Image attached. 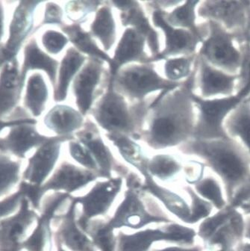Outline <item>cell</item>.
<instances>
[{"instance_id": "6da1fadb", "label": "cell", "mask_w": 250, "mask_h": 251, "mask_svg": "<svg viewBox=\"0 0 250 251\" xmlns=\"http://www.w3.org/2000/svg\"><path fill=\"white\" fill-rule=\"evenodd\" d=\"M195 74L180 89L163 92L153 102L154 114L147 141L153 148H170L194 138L197 115L193 88Z\"/></svg>"}, {"instance_id": "7a4b0ae2", "label": "cell", "mask_w": 250, "mask_h": 251, "mask_svg": "<svg viewBox=\"0 0 250 251\" xmlns=\"http://www.w3.org/2000/svg\"><path fill=\"white\" fill-rule=\"evenodd\" d=\"M184 153L199 157L218 175L224 185L227 202L250 177V158L236 140L192 138L181 146Z\"/></svg>"}, {"instance_id": "3957f363", "label": "cell", "mask_w": 250, "mask_h": 251, "mask_svg": "<svg viewBox=\"0 0 250 251\" xmlns=\"http://www.w3.org/2000/svg\"><path fill=\"white\" fill-rule=\"evenodd\" d=\"M207 35L198 56L224 72L239 75L244 62V47L238 38L220 24L206 21Z\"/></svg>"}, {"instance_id": "277c9868", "label": "cell", "mask_w": 250, "mask_h": 251, "mask_svg": "<svg viewBox=\"0 0 250 251\" xmlns=\"http://www.w3.org/2000/svg\"><path fill=\"white\" fill-rule=\"evenodd\" d=\"M245 98L240 92L232 96L214 99H203L193 94L194 103L199 111L194 138L216 139L228 137L224 129V123Z\"/></svg>"}, {"instance_id": "5b68a950", "label": "cell", "mask_w": 250, "mask_h": 251, "mask_svg": "<svg viewBox=\"0 0 250 251\" xmlns=\"http://www.w3.org/2000/svg\"><path fill=\"white\" fill-rule=\"evenodd\" d=\"M197 14L206 21L220 24L242 44L250 32V1L207 0L200 2Z\"/></svg>"}, {"instance_id": "8992f818", "label": "cell", "mask_w": 250, "mask_h": 251, "mask_svg": "<svg viewBox=\"0 0 250 251\" xmlns=\"http://www.w3.org/2000/svg\"><path fill=\"white\" fill-rule=\"evenodd\" d=\"M109 84L108 91L96 108V120L110 133H131L144 116L145 106L138 105L129 109L124 98L113 89L112 82Z\"/></svg>"}, {"instance_id": "52a82bcc", "label": "cell", "mask_w": 250, "mask_h": 251, "mask_svg": "<svg viewBox=\"0 0 250 251\" xmlns=\"http://www.w3.org/2000/svg\"><path fill=\"white\" fill-rule=\"evenodd\" d=\"M140 185L141 183L134 175H130L127 178L128 190L124 201L116 209L114 216L106 222L113 230L123 227L138 229L151 224L171 223V220L167 217L153 215L146 209L137 190Z\"/></svg>"}, {"instance_id": "ba28073f", "label": "cell", "mask_w": 250, "mask_h": 251, "mask_svg": "<svg viewBox=\"0 0 250 251\" xmlns=\"http://www.w3.org/2000/svg\"><path fill=\"white\" fill-rule=\"evenodd\" d=\"M197 232L192 228L171 223L164 227L146 229L132 234L121 232L117 237L116 251H149L158 242H168L191 246Z\"/></svg>"}, {"instance_id": "9c48e42d", "label": "cell", "mask_w": 250, "mask_h": 251, "mask_svg": "<svg viewBox=\"0 0 250 251\" xmlns=\"http://www.w3.org/2000/svg\"><path fill=\"white\" fill-rule=\"evenodd\" d=\"M112 85L122 92L135 99L141 100L147 94L158 90L171 91L179 84L160 77L152 67L133 65L113 75Z\"/></svg>"}, {"instance_id": "30bf717a", "label": "cell", "mask_w": 250, "mask_h": 251, "mask_svg": "<svg viewBox=\"0 0 250 251\" xmlns=\"http://www.w3.org/2000/svg\"><path fill=\"white\" fill-rule=\"evenodd\" d=\"M41 1H20L16 5L8 28V37L1 53L2 66L18 58L25 40L34 33L35 11Z\"/></svg>"}, {"instance_id": "8fae6325", "label": "cell", "mask_w": 250, "mask_h": 251, "mask_svg": "<svg viewBox=\"0 0 250 251\" xmlns=\"http://www.w3.org/2000/svg\"><path fill=\"white\" fill-rule=\"evenodd\" d=\"M122 187V178L111 177L97 182L88 193L73 199L82 206V214L77 222L84 232L94 218L106 215Z\"/></svg>"}, {"instance_id": "7c38bea8", "label": "cell", "mask_w": 250, "mask_h": 251, "mask_svg": "<svg viewBox=\"0 0 250 251\" xmlns=\"http://www.w3.org/2000/svg\"><path fill=\"white\" fill-rule=\"evenodd\" d=\"M196 75L199 89L203 99L225 98L238 94L241 75H233L214 68L198 56L196 60Z\"/></svg>"}, {"instance_id": "4fadbf2b", "label": "cell", "mask_w": 250, "mask_h": 251, "mask_svg": "<svg viewBox=\"0 0 250 251\" xmlns=\"http://www.w3.org/2000/svg\"><path fill=\"white\" fill-rule=\"evenodd\" d=\"M36 124V120L31 118L10 127L7 135L0 138V151H8L24 158L30 150L39 148L46 143L50 138L41 135L37 130Z\"/></svg>"}, {"instance_id": "5bb4252c", "label": "cell", "mask_w": 250, "mask_h": 251, "mask_svg": "<svg viewBox=\"0 0 250 251\" xmlns=\"http://www.w3.org/2000/svg\"><path fill=\"white\" fill-rule=\"evenodd\" d=\"M152 18L155 25L162 28L166 35V48L160 54V58L178 54L192 55L197 50L200 43L203 41L200 35L190 30L173 28L166 21L164 14L160 10L154 11Z\"/></svg>"}, {"instance_id": "9a60e30c", "label": "cell", "mask_w": 250, "mask_h": 251, "mask_svg": "<svg viewBox=\"0 0 250 251\" xmlns=\"http://www.w3.org/2000/svg\"><path fill=\"white\" fill-rule=\"evenodd\" d=\"M23 88L18 58L3 65L0 71V119H10L21 99Z\"/></svg>"}, {"instance_id": "2e32d148", "label": "cell", "mask_w": 250, "mask_h": 251, "mask_svg": "<svg viewBox=\"0 0 250 251\" xmlns=\"http://www.w3.org/2000/svg\"><path fill=\"white\" fill-rule=\"evenodd\" d=\"M71 137L50 138L39 147L35 155L29 159L25 175L31 182L39 185L44 182L52 172L59 158L61 144Z\"/></svg>"}, {"instance_id": "e0dca14e", "label": "cell", "mask_w": 250, "mask_h": 251, "mask_svg": "<svg viewBox=\"0 0 250 251\" xmlns=\"http://www.w3.org/2000/svg\"><path fill=\"white\" fill-rule=\"evenodd\" d=\"M98 177L100 176L94 171L66 162L61 164L44 188L47 190L64 191L70 195L87 186Z\"/></svg>"}, {"instance_id": "ac0fdd59", "label": "cell", "mask_w": 250, "mask_h": 251, "mask_svg": "<svg viewBox=\"0 0 250 251\" xmlns=\"http://www.w3.org/2000/svg\"><path fill=\"white\" fill-rule=\"evenodd\" d=\"M58 62L45 53L38 46L35 38H31L24 47V60L20 70L23 88L25 85L27 74L29 71L41 70L48 75L50 82L55 85Z\"/></svg>"}, {"instance_id": "d6986e66", "label": "cell", "mask_w": 250, "mask_h": 251, "mask_svg": "<svg viewBox=\"0 0 250 251\" xmlns=\"http://www.w3.org/2000/svg\"><path fill=\"white\" fill-rule=\"evenodd\" d=\"M102 71L100 63L94 58L88 61L74 80V94L77 105L82 114L86 113L92 105L94 92L101 78Z\"/></svg>"}, {"instance_id": "ffe728a7", "label": "cell", "mask_w": 250, "mask_h": 251, "mask_svg": "<svg viewBox=\"0 0 250 251\" xmlns=\"http://www.w3.org/2000/svg\"><path fill=\"white\" fill-rule=\"evenodd\" d=\"M144 40L145 38L135 28L125 30L116 50L114 58L111 60L112 75L118 73V69L122 65L130 61H150L144 52Z\"/></svg>"}, {"instance_id": "44dd1931", "label": "cell", "mask_w": 250, "mask_h": 251, "mask_svg": "<svg viewBox=\"0 0 250 251\" xmlns=\"http://www.w3.org/2000/svg\"><path fill=\"white\" fill-rule=\"evenodd\" d=\"M90 124L85 129L78 134L81 143L91 152L98 167L100 177L110 179L112 177L114 158L109 149L103 143L95 127Z\"/></svg>"}, {"instance_id": "7402d4cb", "label": "cell", "mask_w": 250, "mask_h": 251, "mask_svg": "<svg viewBox=\"0 0 250 251\" xmlns=\"http://www.w3.org/2000/svg\"><path fill=\"white\" fill-rule=\"evenodd\" d=\"M144 178L145 181L140 188L156 198L171 213L181 222L188 224L191 215V206L185 200L175 192L158 185L150 175Z\"/></svg>"}, {"instance_id": "603a6c76", "label": "cell", "mask_w": 250, "mask_h": 251, "mask_svg": "<svg viewBox=\"0 0 250 251\" xmlns=\"http://www.w3.org/2000/svg\"><path fill=\"white\" fill-rule=\"evenodd\" d=\"M227 135L239 142L250 158V101L245 98L224 123Z\"/></svg>"}, {"instance_id": "cb8c5ba5", "label": "cell", "mask_w": 250, "mask_h": 251, "mask_svg": "<svg viewBox=\"0 0 250 251\" xmlns=\"http://www.w3.org/2000/svg\"><path fill=\"white\" fill-rule=\"evenodd\" d=\"M83 123L81 115L71 107L58 105L49 111L44 119V125L60 137H71Z\"/></svg>"}, {"instance_id": "d4e9b609", "label": "cell", "mask_w": 250, "mask_h": 251, "mask_svg": "<svg viewBox=\"0 0 250 251\" xmlns=\"http://www.w3.org/2000/svg\"><path fill=\"white\" fill-rule=\"evenodd\" d=\"M24 107L33 118L42 115L49 98V90L42 74L34 73L27 78L25 85Z\"/></svg>"}, {"instance_id": "484cf974", "label": "cell", "mask_w": 250, "mask_h": 251, "mask_svg": "<svg viewBox=\"0 0 250 251\" xmlns=\"http://www.w3.org/2000/svg\"><path fill=\"white\" fill-rule=\"evenodd\" d=\"M121 20L124 25H131L148 41L150 50L154 55L159 56V43L156 32L150 25L143 10L135 1H128L125 8L122 10Z\"/></svg>"}, {"instance_id": "4316f807", "label": "cell", "mask_w": 250, "mask_h": 251, "mask_svg": "<svg viewBox=\"0 0 250 251\" xmlns=\"http://www.w3.org/2000/svg\"><path fill=\"white\" fill-rule=\"evenodd\" d=\"M76 205V202L73 200L71 207L64 215L60 236L65 246L71 251H84L92 242L85 232L79 227L75 220Z\"/></svg>"}, {"instance_id": "83f0119b", "label": "cell", "mask_w": 250, "mask_h": 251, "mask_svg": "<svg viewBox=\"0 0 250 251\" xmlns=\"http://www.w3.org/2000/svg\"><path fill=\"white\" fill-rule=\"evenodd\" d=\"M85 60L84 55L73 48L67 51L60 65L58 82L54 93V98L56 102H61L67 98L71 80L85 62Z\"/></svg>"}, {"instance_id": "f1b7e54d", "label": "cell", "mask_w": 250, "mask_h": 251, "mask_svg": "<svg viewBox=\"0 0 250 251\" xmlns=\"http://www.w3.org/2000/svg\"><path fill=\"white\" fill-rule=\"evenodd\" d=\"M200 3V1H186L182 5L177 7L171 14H168V21H166L174 26L190 30L204 40L207 35L206 22L200 25H197V8Z\"/></svg>"}, {"instance_id": "f546056e", "label": "cell", "mask_w": 250, "mask_h": 251, "mask_svg": "<svg viewBox=\"0 0 250 251\" xmlns=\"http://www.w3.org/2000/svg\"><path fill=\"white\" fill-rule=\"evenodd\" d=\"M108 136L128 163L137 168L143 176L149 175L147 168L148 159L144 156L139 145L122 134L109 133Z\"/></svg>"}, {"instance_id": "4dcf8cb0", "label": "cell", "mask_w": 250, "mask_h": 251, "mask_svg": "<svg viewBox=\"0 0 250 251\" xmlns=\"http://www.w3.org/2000/svg\"><path fill=\"white\" fill-rule=\"evenodd\" d=\"M91 31L101 41L105 50L111 49L115 41L116 28L109 7L102 6L99 10L91 25Z\"/></svg>"}, {"instance_id": "1f68e13d", "label": "cell", "mask_w": 250, "mask_h": 251, "mask_svg": "<svg viewBox=\"0 0 250 251\" xmlns=\"http://www.w3.org/2000/svg\"><path fill=\"white\" fill-rule=\"evenodd\" d=\"M62 29L64 33L68 35L71 42L79 50L91 55L93 58L105 60V61L109 62L110 65H111V60L110 59L109 57L103 51L99 49V47L96 45L91 36L87 33L86 31H84L79 25H76V24L66 25V26L62 27Z\"/></svg>"}, {"instance_id": "d6a6232c", "label": "cell", "mask_w": 250, "mask_h": 251, "mask_svg": "<svg viewBox=\"0 0 250 251\" xmlns=\"http://www.w3.org/2000/svg\"><path fill=\"white\" fill-rule=\"evenodd\" d=\"M147 173L150 176L161 180H168L174 177L182 169L181 164L170 155L160 154L148 160Z\"/></svg>"}, {"instance_id": "836d02e7", "label": "cell", "mask_w": 250, "mask_h": 251, "mask_svg": "<svg viewBox=\"0 0 250 251\" xmlns=\"http://www.w3.org/2000/svg\"><path fill=\"white\" fill-rule=\"evenodd\" d=\"M194 188L201 198L208 201L218 211L228 206L221 185L212 176L202 178L194 184Z\"/></svg>"}, {"instance_id": "e575fe53", "label": "cell", "mask_w": 250, "mask_h": 251, "mask_svg": "<svg viewBox=\"0 0 250 251\" xmlns=\"http://www.w3.org/2000/svg\"><path fill=\"white\" fill-rule=\"evenodd\" d=\"M106 223L90 222L85 232L90 235L94 247L100 251H116L117 237Z\"/></svg>"}, {"instance_id": "d590c367", "label": "cell", "mask_w": 250, "mask_h": 251, "mask_svg": "<svg viewBox=\"0 0 250 251\" xmlns=\"http://www.w3.org/2000/svg\"><path fill=\"white\" fill-rule=\"evenodd\" d=\"M235 208L228 205L226 207L218 211L214 215H210L200 224L197 231V235L204 242H206L215 231L229 219Z\"/></svg>"}, {"instance_id": "8d00e7d4", "label": "cell", "mask_w": 250, "mask_h": 251, "mask_svg": "<svg viewBox=\"0 0 250 251\" xmlns=\"http://www.w3.org/2000/svg\"><path fill=\"white\" fill-rule=\"evenodd\" d=\"M185 190L191 200V215L188 225H194L209 217L214 206L208 201L201 198L191 187H186Z\"/></svg>"}, {"instance_id": "74e56055", "label": "cell", "mask_w": 250, "mask_h": 251, "mask_svg": "<svg viewBox=\"0 0 250 251\" xmlns=\"http://www.w3.org/2000/svg\"><path fill=\"white\" fill-rule=\"evenodd\" d=\"M194 57H182L168 60L165 64L166 75L174 81L188 77L192 74Z\"/></svg>"}, {"instance_id": "f35d334b", "label": "cell", "mask_w": 250, "mask_h": 251, "mask_svg": "<svg viewBox=\"0 0 250 251\" xmlns=\"http://www.w3.org/2000/svg\"><path fill=\"white\" fill-rule=\"evenodd\" d=\"M100 2L98 1H71L65 5L68 18L75 22H80L94 11Z\"/></svg>"}, {"instance_id": "ab89813d", "label": "cell", "mask_w": 250, "mask_h": 251, "mask_svg": "<svg viewBox=\"0 0 250 251\" xmlns=\"http://www.w3.org/2000/svg\"><path fill=\"white\" fill-rule=\"evenodd\" d=\"M20 167L17 162L0 154V192H3L18 178Z\"/></svg>"}, {"instance_id": "60d3db41", "label": "cell", "mask_w": 250, "mask_h": 251, "mask_svg": "<svg viewBox=\"0 0 250 251\" xmlns=\"http://www.w3.org/2000/svg\"><path fill=\"white\" fill-rule=\"evenodd\" d=\"M68 43V38L55 30H47L41 36V44L44 49L52 55H58Z\"/></svg>"}, {"instance_id": "b9f144b4", "label": "cell", "mask_w": 250, "mask_h": 251, "mask_svg": "<svg viewBox=\"0 0 250 251\" xmlns=\"http://www.w3.org/2000/svg\"><path fill=\"white\" fill-rule=\"evenodd\" d=\"M69 151L74 160L85 167L87 170L94 171L98 175V167L91 152L85 147L75 141H71L69 145Z\"/></svg>"}, {"instance_id": "7bdbcfd3", "label": "cell", "mask_w": 250, "mask_h": 251, "mask_svg": "<svg viewBox=\"0 0 250 251\" xmlns=\"http://www.w3.org/2000/svg\"><path fill=\"white\" fill-rule=\"evenodd\" d=\"M62 8L55 2H47L42 22L35 28L34 32L44 25H62Z\"/></svg>"}, {"instance_id": "ee69618b", "label": "cell", "mask_w": 250, "mask_h": 251, "mask_svg": "<svg viewBox=\"0 0 250 251\" xmlns=\"http://www.w3.org/2000/svg\"><path fill=\"white\" fill-rule=\"evenodd\" d=\"M47 242V230L44 222L40 224L39 226L35 229V232L31 235L26 243L27 247L30 251H42Z\"/></svg>"}, {"instance_id": "f6af8a7d", "label": "cell", "mask_w": 250, "mask_h": 251, "mask_svg": "<svg viewBox=\"0 0 250 251\" xmlns=\"http://www.w3.org/2000/svg\"><path fill=\"white\" fill-rule=\"evenodd\" d=\"M204 164L200 162H190L185 167V179L189 184H194L202 179L204 173Z\"/></svg>"}, {"instance_id": "bcb514c9", "label": "cell", "mask_w": 250, "mask_h": 251, "mask_svg": "<svg viewBox=\"0 0 250 251\" xmlns=\"http://www.w3.org/2000/svg\"><path fill=\"white\" fill-rule=\"evenodd\" d=\"M250 200V177L246 181L245 183L237 191L233 197L229 205L237 208L243 202Z\"/></svg>"}, {"instance_id": "7dc6e473", "label": "cell", "mask_w": 250, "mask_h": 251, "mask_svg": "<svg viewBox=\"0 0 250 251\" xmlns=\"http://www.w3.org/2000/svg\"><path fill=\"white\" fill-rule=\"evenodd\" d=\"M5 31V13L3 4L0 2V68H2L1 63V53H2V47L4 44L2 43Z\"/></svg>"}, {"instance_id": "c3c4849f", "label": "cell", "mask_w": 250, "mask_h": 251, "mask_svg": "<svg viewBox=\"0 0 250 251\" xmlns=\"http://www.w3.org/2000/svg\"><path fill=\"white\" fill-rule=\"evenodd\" d=\"M18 200V196L13 197L0 203V218L10 213L15 208Z\"/></svg>"}, {"instance_id": "681fc988", "label": "cell", "mask_w": 250, "mask_h": 251, "mask_svg": "<svg viewBox=\"0 0 250 251\" xmlns=\"http://www.w3.org/2000/svg\"><path fill=\"white\" fill-rule=\"evenodd\" d=\"M31 118V117H27V118H16V119H0V132L7 128L9 129L13 126L28 121Z\"/></svg>"}, {"instance_id": "f907efd6", "label": "cell", "mask_w": 250, "mask_h": 251, "mask_svg": "<svg viewBox=\"0 0 250 251\" xmlns=\"http://www.w3.org/2000/svg\"><path fill=\"white\" fill-rule=\"evenodd\" d=\"M155 251H202V248L200 247H185L181 246H171L168 248H163V249L156 250Z\"/></svg>"}, {"instance_id": "816d5d0a", "label": "cell", "mask_w": 250, "mask_h": 251, "mask_svg": "<svg viewBox=\"0 0 250 251\" xmlns=\"http://www.w3.org/2000/svg\"><path fill=\"white\" fill-rule=\"evenodd\" d=\"M23 231H24V226L21 223H18V222L14 223L10 229V236L13 239H15L22 234Z\"/></svg>"}, {"instance_id": "f5cc1de1", "label": "cell", "mask_w": 250, "mask_h": 251, "mask_svg": "<svg viewBox=\"0 0 250 251\" xmlns=\"http://www.w3.org/2000/svg\"><path fill=\"white\" fill-rule=\"evenodd\" d=\"M237 209H241L244 214L250 216V200L241 203L240 206L237 207Z\"/></svg>"}, {"instance_id": "db71d44e", "label": "cell", "mask_w": 250, "mask_h": 251, "mask_svg": "<svg viewBox=\"0 0 250 251\" xmlns=\"http://www.w3.org/2000/svg\"><path fill=\"white\" fill-rule=\"evenodd\" d=\"M84 251H95L94 245L91 244V245H90L89 246H88V248H87Z\"/></svg>"}, {"instance_id": "11a10c76", "label": "cell", "mask_w": 250, "mask_h": 251, "mask_svg": "<svg viewBox=\"0 0 250 251\" xmlns=\"http://www.w3.org/2000/svg\"><path fill=\"white\" fill-rule=\"evenodd\" d=\"M247 42L250 45V32L249 33L248 38H247Z\"/></svg>"}, {"instance_id": "9f6ffc18", "label": "cell", "mask_w": 250, "mask_h": 251, "mask_svg": "<svg viewBox=\"0 0 250 251\" xmlns=\"http://www.w3.org/2000/svg\"><path fill=\"white\" fill-rule=\"evenodd\" d=\"M58 251H66L65 250L63 249L62 248H60Z\"/></svg>"}]
</instances>
